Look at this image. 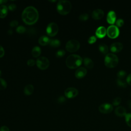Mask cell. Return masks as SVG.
Segmentation results:
<instances>
[{"label":"cell","instance_id":"1","mask_svg":"<svg viewBox=\"0 0 131 131\" xmlns=\"http://www.w3.org/2000/svg\"><path fill=\"white\" fill-rule=\"evenodd\" d=\"M39 18L37 10L33 6L26 7L21 14V18L27 25H32L35 24Z\"/></svg>","mask_w":131,"mask_h":131},{"label":"cell","instance_id":"2","mask_svg":"<svg viewBox=\"0 0 131 131\" xmlns=\"http://www.w3.org/2000/svg\"><path fill=\"white\" fill-rule=\"evenodd\" d=\"M82 62V58L78 55H70L66 59V63L67 67L71 69H74L79 67Z\"/></svg>","mask_w":131,"mask_h":131},{"label":"cell","instance_id":"3","mask_svg":"<svg viewBox=\"0 0 131 131\" xmlns=\"http://www.w3.org/2000/svg\"><path fill=\"white\" fill-rule=\"evenodd\" d=\"M72 10V4L68 1H59L57 4V11L61 15H65Z\"/></svg>","mask_w":131,"mask_h":131},{"label":"cell","instance_id":"4","mask_svg":"<svg viewBox=\"0 0 131 131\" xmlns=\"http://www.w3.org/2000/svg\"><path fill=\"white\" fill-rule=\"evenodd\" d=\"M119 59L117 56L113 53H108L104 58L105 65L108 68L115 67L118 63Z\"/></svg>","mask_w":131,"mask_h":131},{"label":"cell","instance_id":"5","mask_svg":"<svg viewBox=\"0 0 131 131\" xmlns=\"http://www.w3.org/2000/svg\"><path fill=\"white\" fill-rule=\"evenodd\" d=\"M80 46V43L78 40L75 39H71L67 42L66 48L68 52L72 53L78 50Z\"/></svg>","mask_w":131,"mask_h":131},{"label":"cell","instance_id":"6","mask_svg":"<svg viewBox=\"0 0 131 131\" xmlns=\"http://www.w3.org/2000/svg\"><path fill=\"white\" fill-rule=\"evenodd\" d=\"M36 64L39 69L41 70H45L49 67L50 62L47 57L43 56L39 57L37 59Z\"/></svg>","mask_w":131,"mask_h":131},{"label":"cell","instance_id":"7","mask_svg":"<svg viewBox=\"0 0 131 131\" xmlns=\"http://www.w3.org/2000/svg\"><path fill=\"white\" fill-rule=\"evenodd\" d=\"M58 30V25L56 23H51L47 27L46 33L49 36L53 37L57 34Z\"/></svg>","mask_w":131,"mask_h":131},{"label":"cell","instance_id":"8","mask_svg":"<svg viewBox=\"0 0 131 131\" xmlns=\"http://www.w3.org/2000/svg\"><path fill=\"white\" fill-rule=\"evenodd\" d=\"M107 36L111 38H115L118 37L119 34V30L115 25H111L106 29Z\"/></svg>","mask_w":131,"mask_h":131},{"label":"cell","instance_id":"9","mask_svg":"<svg viewBox=\"0 0 131 131\" xmlns=\"http://www.w3.org/2000/svg\"><path fill=\"white\" fill-rule=\"evenodd\" d=\"M78 94V91L77 89L73 87L68 88L64 91L65 96L69 99L75 97Z\"/></svg>","mask_w":131,"mask_h":131},{"label":"cell","instance_id":"10","mask_svg":"<svg viewBox=\"0 0 131 131\" xmlns=\"http://www.w3.org/2000/svg\"><path fill=\"white\" fill-rule=\"evenodd\" d=\"M98 110L101 113L108 114L112 112L113 110V106L110 103H104L99 106Z\"/></svg>","mask_w":131,"mask_h":131},{"label":"cell","instance_id":"11","mask_svg":"<svg viewBox=\"0 0 131 131\" xmlns=\"http://www.w3.org/2000/svg\"><path fill=\"white\" fill-rule=\"evenodd\" d=\"M123 44L120 42H115L111 44L110 50L112 52L117 53L120 52L123 49Z\"/></svg>","mask_w":131,"mask_h":131},{"label":"cell","instance_id":"12","mask_svg":"<svg viewBox=\"0 0 131 131\" xmlns=\"http://www.w3.org/2000/svg\"><path fill=\"white\" fill-rule=\"evenodd\" d=\"M104 16V11L101 9H95L92 13V17L94 19H100Z\"/></svg>","mask_w":131,"mask_h":131},{"label":"cell","instance_id":"13","mask_svg":"<svg viewBox=\"0 0 131 131\" xmlns=\"http://www.w3.org/2000/svg\"><path fill=\"white\" fill-rule=\"evenodd\" d=\"M87 73V70L84 67H80L78 68L75 73V76L77 78L80 79L84 77Z\"/></svg>","mask_w":131,"mask_h":131},{"label":"cell","instance_id":"14","mask_svg":"<svg viewBox=\"0 0 131 131\" xmlns=\"http://www.w3.org/2000/svg\"><path fill=\"white\" fill-rule=\"evenodd\" d=\"M116 14L115 11H110L108 12L106 16V20L110 24H114L116 21Z\"/></svg>","mask_w":131,"mask_h":131},{"label":"cell","instance_id":"15","mask_svg":"<svg viewBox=\"0 0 131 131\" xmlns=\"http://www.w3.org/2000/svg\"><path fill=\"white\" fill-rule=\"evenodd\" d=\"M95 34L98 37L103 38L106 34V29L103 26H100L97 29Z\"/></svg>","mask_w":131,"mask_h":131},{"label":"cell","instance_id":"16","mask_svg":"<svg viewBox=\"0 0 131 131\" xmlns=\"http://www.w3.org/2000/svg\"><path fill=\"white\" fill-rule=\"evenodd\" d=\"M115 113L118 117L125 116L126 114V109L122 106H118L115 110Z\"/></svg>","mask_w":131,"mask_h":131},{"label":"cell","instance_id":"17","mask_svg":"<svg viewBox=\"0 0 131 131\" xmlns=\"http://www.w3.org/2000/svg\"><path fill=\"white\" fill-rule=\"evenodd\" d=\"M51 39L47 36L43 35L40 36L38 39V43L41 46H46L50 43Z\"/></svg>","mask_w":131,"mask_h":131},{"label":"cell","instance_id":"18","mask_svg":"<svg viewBox=\"0 0 131 131\" xmlns=\"http://www.w3.org/2000/svg\"><path fill=\"white\" fill-rule=\"evenodd\" d=\"M8 9L6 5H2L0 6V18H5L8 14Z\"/></svg>","mask_w":131,"mask_h":131},{"label":"cell","instance_id":"19","mask_svg":"<svg viewBox=\"0 0 131 131\" xmlns=\"http://www.w3.org/2000/svg\"><path fill=\"white\" fill-rule=\"evenodd\" d=\"M34 88L33 85L29 84L25 86L24 92L26 95L29 96V95H31V94H32V93L34 92Z\"/></svg>","mask_w":131,"mask_h":131},{"label":"cell","instance_id":"20","mask_svg":"<svg viewBox=\"0 0 131 131\" xmlns=\"http://www.w3.org/2000/svg\"><path fill=\"white\" fill-rule=\"evenodd\" d=\"M83 63L84 66L88 69H91L94 67V62L93 60L89 57H85L84 58Z\"/></svg>","mask_w":131,"mask_h":131},{"label":"cell","instance_id":"21","mask_svg":"<svg viewBox=\"0 0 131 131\" xmlns=\"http://www.w3.org/2000/svg\"><path fill=\"white\" fill-rule=\"evenodd\" d=\"M31 54L34 57H38L41 54V49L40 47L38 46L34 47L31 51Z\"/></svg>","mask_w":131,"mask_h":131},{"label":"cell","instance_id":"22","mask_svg":"<svg viewBox=\"0 0 131 131\" xmlns=\"http://www.w3.org/2000/svg\"><path fill=\"white\" fill-rule=\"evenodd\" d=\"M98 48L100 51L104 54H106L108 51V48L107 46L103 43H100L98 46Z\"/></svg>","mask_w":131,"mask_h":131},{"label":"cell","instance_id":"23","mask_svg":"<svg viewBox=\"0 0 131 131\" xmlns=\"http://www.w3.org/2000/svg\"><path fill=\"white\" fill-rule=\"evenodd\" d=\"M49 45L52 47L57 48V47H59L60 46L61 42H60V40H59L58 39H54L51 40Z\"/></svg>","mask_w":131,"mask_h":131},{"label":"cell","instance_id":"24","mask_svg":"<svg viewBox=\"0 0 131 131\" xmlns=\"http://www.w3.org/2000/svg\"><path fill=\"white\" fill-rule=\"evenodd\" d=\"M117 85L121 88H125L126 86V82H125L123 79L118 78L117 80Z\"/></svg>","mask_w":131,"mask_h":131},{"label":"cell","instance_id":"25","mask_svg":"<svg viewBox=\"0 0 131 131\" xmlns=\"http://www.w3.org/2000/svg\"><path fill=\"white\" fill-rule=\"evenodd\" d=\"M7 84L6 81L3 78H0V90H4L6 89Z\"/></svg>","mask_w":131,"mask_h":131},{"label":"cell","instance_id":"26","mask_svg":"<svg viewBox=\"0 0 131 131\" xmlns=\"http://www.w3.org/2000/svg\"><path fill=\"white\" fill-rule=\"evenodd\" d=\"M125 121L128 126L131 127V113L126 114L125 116Z\"/></svg>","mask_w":131,"mask_h":131},{"label":"cell","instance_id":"27","mask_svg":"<svg viewBox=\"0 0 131 131\" xmlns=\"http://www.w3.org/2000/svg\"><path fill=\"white\" fill-rule=\"evenodd\" d=\"M65 54H66L65 51L64 50L60 49L58 50L56 52L55 55H56V57L57 58H61L65 55Z\"/></svg>","mask_w":131,"mask_h":131},{"label":"cell","instance_id":"28","mask_svg":"<svg viewBox=\"0 0 131 131\" xmlns=\"http://www.w3.org/2000/svg\"><path fill=\"white\" fill-rule=\"evenodd\" d=\"M16 31L19 34L24 33L26 31V29L23 26H19L16 29Z\"/></svg>","mask_w":131,"mask_h":131},{"label":"cell","instance_id":"29","mask_svg":"<svg viewBox=\"0 0 131 131\" xmlns=\"http://www.w3.org/2000/svg\"><path fill=\"white\" fill-rule=\"evenodd\" d=\"M117 75V77H118V78L123 79L126 75V72L124 70H120L118 72Z\"/></svg>","mask_w":131,"mask_h":131},{"label":"cell","instance_id":"30","mask_svg":"<svg viewBox=\"0 0 131 131\" xmlns=\"http://www.w3.org/2000/svg\"><path fill=\"white\" fill-rule=\"evenodd\" d=\"M89 18V15L86 13L81 14L79 16V19L81 21H85Z\"/></svg>","mask_w":131,"mask_h":131},{"label":"cell","instance_id":"31","mask_svg":"<svg viewBox=\"0 0 131 131\" xmlns=\"http://www.w3.org/2000/svg\"><path fill=\"white\" fill-rule=\"evenodd\" d=\"M121 101V98L119 97H117L113 99V104L114 105L117 106L120 103Z\"/></svg>","mask_w":131,"mask_h":131},{"label":"cell","instance_id":"32","mask_svg":"<svg viewBox=\"0 0 131 131\" xmlns=\"http://www.w3.org/2000/svg\"><path fill=\"white\" fill-rule=\"evenodd\" d=\"M116 24L118 27H122L124 24V20L121 18H119L116 21Z\"/></svg>","mask_w":131,"mask_h":131},{"label":"cell","instance_id":"33","mask_svg":"<svg viewBox=\"0 0 131 131\" xmlns=\"http://www.w3.org/2000/svg\"><path fill=\"white\" fill-rule=\"evenodd\" d=\"M96 40H97V38L95 36H92L89 37L88 39V42L90 44H92L94 43L96 41Z\"/></svg>","mask_w":131,"mask_h":131},{"label":"cell","instance_id":"34","mask_svg":"<svg viewBox=\"0 0 131 131\" xmlns=\"http://www.w3.org/2000/svg\"><path fill=\"white\" fill-rule=\"evenodd\" d=\"M8 9L10 11H14V10L16 9V5L14 4H11L10 5H9L8 6Z\"/></svg>","mask_w":131,"mask_h":131},{"label":"cell","instance_id":"35","mask_svg":"<svg viewBox=\"0 0 131 131\" xmlns=\"http://www.w3.org/2000/svg\"><path fill=\"white\" fill-rule=\"evenodd\" d=\"M18 25V22L16 20H13L10 23V26L11 27H15L17 26Z\"/></svg>","mask_w":131,"mask_h":131},{"label":"cell","instance_id":"36","mask_svg":"<svg viewBox=\"0 0 131 131\" xmlns=\"http://www.w3.org/2000/svg\"><path fill=\"white\" fill-rule=\"evenodd\" d=\"M28 66H30V67H32L33 66L35 63V61L34 60L32 59H29L28 61H27V62Z\"/></svg>","mask_w":131,"mask_h":131},{"label":"cell","instance_id":"37","mask_svg":"<svg viewBox=\"0 0 131 131\" xmlns=\"http://www.w3.org/2000/svg\"><path fill=\"white\" fill-rule=\"evenodd\" d=\"M4 54H5V50L3 47L0 46V58L3 57L4 56Z\"/></svg>","mask_w":131,"mask_h":131},{"label":"cell","instance_id":"38","mask_svg":"<svg viewBox=\"0 0 131 131\" xmlns=\"http://www.w3.org/2000/svg\"><path fill=\"white\" fill-rule=\"evenodd\" d=\"M126 82L130 85H131V73L129 74L126 77Z\"/></svg>","mask_w":131,"mask_h":131},{"label":"cell","instance_id":"39","mask_svg":"<svg viewBox=\"0 0 131 131\" xmlns=\"http://www.w3.org/2000/svg\"><path fill=\"white\" fill-rule=\"evenodd\" d=\"M66 101V98L63 96H60L58 98V102L59 103H63Z\"/></svg>","mask_w":131,"mask_h":131},{"label":"cell","instance_id":"40","mask_svg":"<svg viewBox=\"0 0 131 131\" xmlns=\"http://www.w3.org/2000/svg\"><path fill=\"white\" fill-rule=\"evenodd\" d=\"M0 131H10V130L7 126H2L0 128Z\"/></svg>","mask_w":131,"mask_h":131},{"label":"cell","instance_id":"41","mask_svg":"<svg viewBox=\"0 0 131 131\" xmlns=\"http://www.w3.org/2000/svg\"><path fill=\"white\" fill-rule=\"evenodd\" d=\"M7 2V1H5V0H0V5L1 4H3L4 3H5Z\"/></svg>","mask_w":131,"mask_h":131},{"label":"cell","instance_id":"42","mask_svg":"<svg viewBox=\"0 0 131 131\" xmlns=\"http://www.w3.org/2000/svg\"><path fill=\"white\" fill-rule=\"evenodd\" d=\"M8 34H9V35H11V34H12V33H13V32H12V30L11 29L9 30L8 31Z\"/></svg>","mask_w":131,"mask_h":131},{"label":"cell","instance_id":"43","mask_svg":"<svg viewBox=\"0 0 131 131\" xmlns=\"http://www.w3.org/2000/svg\"><path fill=\"white\" fill-rule=\"evenodd\" d=\"M128 106L129 107V108L131 110V101H129L128 103Z\"/></svg>","mask_w":131,"mask_h":131},{"label":"cell","instance_id":"44","mask_svg":"<svg viewBox=\"0 0 131 131\" xmlns=\"http://www.w3.org/2000/svg\"><path fill=\"white\" fill-rule=\"evenodd\" d=\"M1 75H2V71L0 70V77L1 76Z\"/></svg>","mask_w":131,"mask_h":131},{"label":"cell","instance_id":"45","mask_svg":"<svg viewBox=\"0 0 131 131\" xmlns=\"http://www.w3.org/2000/svg\"><path fill=\"white\" fill-rule=\"evenodd\" d=\"M130 96H131V92H130Z\"/></svg>","mask_w":131,"mask_h":131}]
</instances>
